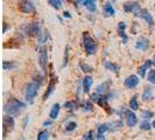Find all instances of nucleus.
<instances>
[{
  "mask_svg": "<svg viewBox=\"0 0 155 140\" xmlns=\"http://www.w3.org/2000/svg\"><path fill=\"white\" fill-rule=\"evenodd\" d=\"M26 106H27L26 103L19 101V99H16V98H12V99H9V101L6 103L4 110H5V112L7 113L8 116L15 118V117H19L21 115V112L26 109Z\"/></svg>",
  "mask_w": 155,
  "mask_h": 140,
  "instance_id": "1",
  "label": "nucleus"
},
{
  "mask_svg": "<svg viewBox=\"0 0 155 140\" xmlns=\"http://www.w3.org/2000/svg\"><path fill=\"white\" fill-rule=\"evenodd\" d=\"M82 45L85 49L87 55H94L98 50V43L93 39L92 36L89 34V32H84L82 36Z\"/></svg>",
  "mask_w": 155,
  "mask_h": 140,
  "instance_id": "2",
  "label": "nucleus"
},
{
  "mask_svg": "<svg viewBox=\"0 0 155 140\" xmlns=\"http://www.w3.org/2000/svg\"><path fill=\"white\" fill-rule=\"evenodd\" d=\"M39 83L36 82H31L28 85L26 86V91H25V96H26V99L28 103H33L34 98L38 96V92H39Z\"/></svg>",
  "mask_w": 155,
  "mask_h": 140,
  "instance_id": "3",
  "label": "nucleus"
},
{
  "mask_svg": "<svg viewBox=\"0 0 155 140\" xmlns=\"http://www.w3.org/2000/svg\"><path fill=\"white\" fill-rule=\"evenodd\" d=\"M124 11L126 13H133L137 16H139L140 12H141V6L138 1H127L124 4Z\"/></svg>",
  "mask_w": 155,
  "mask_h": 140,
  "instance_id": "4",
  "label": "nucleus"
},
{
  "mask_svg": "<svg viewBox=\"0 0 155 140\" xmlns=\"http://www.w3.org/2000/svg\"><path fill=\"white\" fill-rule=\"evenodd\" d=\"M18 8L20 12H22L25 14H31V13H35L36 12V8L35 5L31 2V1H19L18 2Z\"/></svg>",
  "mask_w": 155,
  "mask_h": 140,
  "instance_id": "5",
  "label": "nucleus"
},
{
  "mask_svg": "<svg viewBox=\"0 0 155 140\" xmlns=\"http://www.w3.org/2000/svg\"><path fill=\"white\" fill-rule=\"evenodd\" d=\"M13 128H14V119H13V117L6 115V116L4 117V120H2V133H4V137H6L8 132H12Z\"/></svg>",
  "mask_w": 155,
  "mask_h": 140,
  "instance_id": "6",
  "label": "nucleus"
},
{
  "mask_svg": "<svg viewBox=\"0 0 155 140\" xmlns=\"http://www.w3.org/2000/svg\"><path fill=\"white\" fill-rule=\"evenodd\" d=\"M25 28H26V33L31 36H40L41 35V26H40V22H38V21L29 23V25H26Z\"/></svg>",
  "mask_w": 155,
  "mask_h": 140,
  "instance_id": "7",
  "label": "nucleus"
},
{
  "mask_svg": "<svg viewBox=\"0 0 155 140\" xmlns=\"http://www.w3.org/2000/svg\"><path fill=\"white\" fill-rule=\"evenodd\" d=\"M149 47H150V41H149V39L145 38V36H141L135 42V49H138L140 52H146V50L149 49Z\"/></svg>",
  "mask_w": 155,
  "mask_h": 140,
  "instance_id": "8",
  "label": "nucleus"
},
{
  "mask_svg": "<svg viewBox=\"0 0 155 140\" xmlns=\"http://www.w3.org/2000/svg\"><path fill=\"white\" fill-rule=\"evenodd\" d=\"M125 118H126V124L130 127H133L138 124V118L135 116V113L131 110H125L124 111Z\"/></svg>",
  "mask_w": 155,
  "mask_h": 140,
  "instance_id": "9",
  "label": "nucleus"
},
{
  "mask_svg": "<svg viewBox=\"0 0 155 140\" xmlns=\"http://www.w3.org/2000/svg\"><path fill=\"white\" fill-rule=\"evenodd\" d=\"M47 61H48V50H47L46 47H42L40 49L39 63H40V67L42 68V70L45 72H46V69H47Z\"/></svg>",
  "mask_w": 155,
  "mask_h": 140,
  "instance_id": "10",
  "label": "nucleus"
},
{
  "mask_svg": "<svg viewBox=\"0 0 155 140\" xmlns=\"http://www.w3.org/2000/svg\"><path fill=\"white\" fill-rule=\"evenodd\" d=\"M139 16L141 18V19H143V20H145V21L150 26V28H152V27H154V18H153L152 13H150L148 9L142 8V9H141V12H140Z\"/></svg>",
  "mask_w": 155,
  "mask_h": 140,
  "instance_id": "11",
  "label": "nucleus"
},
{
  "mask_svg": "<svg viewBox=\"0 0 155 140\" xmlns=\"http://www.w3.org/2000/svg\"><path fill=\"white\" fill-rule=\"evenodd\" d=\"M139 77L137 76V75H131V76H128V77L125 79L124 84L125 86L127 88V89H133V88H135V86H138L139 84Z\"/></svg>",
  "mask_w": 155,
  "mask_h": 140,
  "instance_id": "12",
  "label": "nucleus"
},
{
  "mask_svg": "<svg viewBox=\"0 0 155 140\" xmlns=\"http://www.w3.org/2000/svg\"><path fill=\"white\" fill-rule=\"evenodd\" d=\"M125 29H126V23L119 22V25H118V33H119V35L121 38V42L124 45H126L127 41H128V35L125 33Z\"/></svg>",
  "mask_w": 155,
  "mask_h": 140,
  "instance_id": "13",
  "label": "nucleus"
},
{
  "mask_svg": "<svg viewBox=\"0 0 155 140\" xmlns=\"http://www.w3.org/2000/svg\"><path fill=\"white\" fill-rule=\"evenodd\" d=\"M83 83V92L84 93H89L90 92V89H91V85L93 83V79L91 76H85L82 81Z\"/></svg>",
  "mask_w": 155,
  "mask_h": 140,
  "instance_id": "14",
  "label": "nucleus"
},
{
  "mask_svg": "<svg viewBox=\"0 0 155 140\" xmlns=\"http://www.w3.org/2000/svg\"><path fill=\"white\" fill-rule=\"evenodd\" d=\"M81 4L91 13L96 12V9H97V2L93 0H84V1H81Z\"/></svg>",
  "mask_w": 155,
  "mask_h": 140,
  "instance_id": "15",
  "label": "nucleus"
},
{
  "mask_svg": "<svg viewBox=\"0 0 155 140\" xmlns=\"http://www.w3.org/2000/svg\"><path fill=\"white\" fill-rule=\"evenodd\" d=\"M153 65V63H152V60H147L146 62L143 63L141 67H140L139 69H138V74L140 75V77H145L146 76V71H147L150 67Z\"/></svg>",
  "mask_w": 155,
  "mask_h": 140,
  "instance_id": "16",
  "label": "nucleus"
},
{
  "mask_svg": "<svg viewBox=\"0 0 155 140\" xmlns=\"http://www.w3.org/2000/svg\"><path fill=\"white\" fill-rule=\"evenodd\" d=\"M55 82H56V78H55L54 76H51V78H50V83H49L48 89H47L46 93H45V96H43V101H47L48 97L53 93V91H54V89H55Z\"/></svg>",
  "mask_w": 155,
  "mask_h": 140,
  "instance_id": "17",
  "label": "nucleus"
},
{
  "mask_svg": "<svg viewBox=\"0 0 155 140\" xmlns=\"http://www.w3.org/2000/svg\"><path fill=\"white\" fill-rule=\"evenodd\" d=\"M104 67H105L106 70H109L111 72H114V74H118L119 70H120V67H119L118 64L111 62V61H106V62L104 63Z\"/></svg>",
  "mask_w": 155,
  "mask_h": 140,
  "instance_id": "18",
  "label": "nucleus"
},
{
  "mask_svg": "<svg viewBox=\"0 0 155 140\" xmlns=\"http://www.w3.org/2000/svg\"><path fill=\"white\" fill-rule=\"evenodd\" d=\"M111 84V82L109 81H106V82H104V83H101V85L97 86V89H96V92L98 93V95H106L107 92V89H110L109 85Z\"/></svg>",
  "mask_w": 155,
  "mask_h": 140,
  "instance_id": "19",
  "label": "nucleus"
},
{
  "mask_svg": "<svg viewBox=\"0 0 155 140\" xmlns=\"http://www.w3.org/2000/svg\"><path fill=\"white\" fill-rule=\"evenodd\" d=\"M103 11H104V14L106 16H114V14H116V11H114L111 2H106L103 7Z\"/></svg>",
  "mask_w": 155,
  "mask_h": 140,
  "instance_id": "20",
  "label": "nucleus"
},
{
  "mask_svg": "<svg viewBox=\"0 0 155 140\" xmlns=\"http://www.w3.org/2000/svg\"><path fill=\"white\" fill-rule=\"evenodd\" d=\"M60 110H61V106H60V104H54V106L51 108V110H50V112H49V117H50V119L51 120H55L57 117H58V115H60Z\"/></svg>",
  "mask_w": 155,
  "mask_h": 140,
  "instance_id": "21",
  "label": "nucleus"
},
{
  "mask_svg": "<svg viewBox=\"0 0 155 140\" xmlns=\"http://www.w3.org/2000/svg\"><path fill=\"white\" fill-rule=\"evenodd\" d=\"M152 98H153V88H150V86L145 88L143 93H142V101L148 102V101H150Z\"/></svg>",
  "mask_w": 155,
  "mask_h": 140,
  "instance_id": "22",
  "label": "nucleus"
},
{
  "mask_svg": "<svg viewBox=\"0 0 155 140\" xmlns=\"http://www.w3.org/2000/svg\"><path fill=\"white\" fill-rule=\"evenodd\" d=\"M123 122L121 120H116V122H112L111 124H109L110 126V131H118V130H121L123 128Z\"/></svg>",
  "mask_w": 155,
  "mask_h": 140,
  "instance_id": "23",
  "label": "nucleus"
},
{
  "mask_svg": "<svg viewBox=\"0 0 155 140\" xmlns=\"http://www.w3.org/2000/svg\"><path fill=\"white\" fill-rule=\"evenodd\" d=\"M130 108L132 111H137V110L139 109V103H138V96L137 95H134L132 98H131V101H130Z\"/></svg>",
  "mask_w": 155,
  "mask_h": 140,
  "instance_id": "24",
  "label": "nucleus"
},
{
  "mask_svg": "<svg viewBox=\"0 0 155 140\" xmlns=\"http://www.w3.org/2000/svg\"><path fill=\"white\" fill-rule=\"evenodd\" d=\"M48 4L51 5V7L55 8V9H60V8L62 7L63 2L61 1V0H49Z\"/></svg>",
  "mask_w": 155,
  "mask_h": 140,
  "instance_id": "25",
  "label": "nucleus"
},
{
  "mask_svg": "<svg viewBox=\"0 0 155 140\" xmlns=\"http://www.w3.org/2000/svg\"><path fill=\"white\" fill-rule=\"evenodd\" d=\"M38 140H49V132L47 130L40 131L38 134Z\"/></svg>",
  "mask_w": 155,
  "mask_h": 140,
  "instance_id": "26",
  "label": "nucleus"
},
{
  "mask_svg": "<svg viewBox=\"0 0 155 140\" xmlns=\"http://www.w3.org/2000/svg\"><path fill=\"white\" fill-rule=\"evenodd\" d=\"M150 127H152V124H149L148 120H143L140 123V130H142V131H149Z\"/></svg>",
  "mask_w": 155,
  "mask_h": 140,
  "instance_id": "27",
  "label": "nucleus"
},
{
  "mask_svg": "<svg viewBox=\"0 0 155 140\" xmlns=\"http://www.w3.org/2000/svg\"><path fill=\"white\" fill-rule=\"evenodd\" d=\"M49 39V33L48 32H45L42 35H40L39 36V43H40V46L41 45H43L45 42H47V40ZM41 48V47H39V49Z\"/></svg>",
  "mask_w": 155,
  "mask_h": 140,
  "instance_id": "28",
  "label": "nucleus"
},
{
  "mask_svg": "<svg viewBox=\"0 0 155 140\" xmlns=\"http://www.w3.org/2000/svg\"><path fill=\"white\" fill-rule=\"evenodd\" d=\"M83 110L84 112H90V111H93V104L92 101H86L83 105Z\"/></svg>",
  "mask_w": 155,
  "mask_h": 140,
  "instance_id": "29",
  "label": "nucleus"
},
{
  "mask_svg": "<svg viewBox=\"0 0 155 140\" xmlns=\"http://www.w3.org/2000/svg\"><path fill=\"white\" fill-rule=\"evenodd\" d=\"M106 131H110L109 124H101L98 126V134H105Z\"/></svg>",
  "mask_w": 155,
  "mask_h": 140,
  "instance_id": "30",
  "label": "nucleus"
},
{
  "mask_svg": "<svg viewBox=\"0 0 155 140\" xmlns=\"http://www.w3.org/2000/svg\"><path fill=\"white\" fill-rule=\"evenodd\" d=\"M76 128H77V124L75 122H69V123H67V125H65V131L67 132H71V131H74Z\"/></svg>",
  "mask_w": 155,
  "mask_h": 140,
  "instance_id": "31",
  "label": "nucleus"
},
{
  "mask_svg": "<svg viewBox=\"0 0 155 140\" xmlns=\"http://www.w3.org/2000/svg\"><path fill=\"white\" fill-rule=\"evenodd\" d=\"M141 117H142L145 120H147V119H150L152 117H154V112H153V111H149V110L142 111V113H141Z\"/></svg>",
  "mask_w": 155,
  "mask_h": 140,
  "instance_id": "32",
  "label": "nucleus"
},
{
  "mask_svg": "<svg viewBox=\"0 0 155 140\" xmlns=\"http://www.w3.org/2000/svg\"><path fill=\"white\" fill-rule=\"evenodd\" d=\"M82 140H94V132H93L92 130H90V131H87V132L83 135V138Z\"/></svg>",
  "mask_w": 155,
  "mask_h": 140,
  "instance_id": "33",
  "label": "nucleus"
},
{
  "mask_svg": "<svg viewBox=\"0 0 155 140\" xmlns=\"http://www.w3.org/2000/svg\"><path fill=\"white\" fill-rule=\"evenodd\" d=\"M79 65H81V68H82V70L84 71V72H91V71H93V68L91 67V65H89V64H86L85 62H81L79 63Z\"/></svg>",
  "mask_w": 155,
  "mask_h": 140,
  "instance_id": "34",
  "label": "nucleus"
},
{
  "mask_svg": "<svg viewBox=\"0 0 155 140\" xmlns=\"http://www.w3.org/2000/svg\"><path fill=\"white\" fill-rule=\"evenodd\" d=\"M2 65H4V69L5 70H13L16 67V64L14 62H7V61H5Z\"/></svg>",
  "mask_w": 155,
  "mask_h": 140,
  "instance_id": "35",
  "label": "nucleus"
},
{
  "mask_svg": "<svg viewBox=\"0 0 155 140\" xmlns=\"http://www.w3.org/2000/svg\"><path fill=\"white\" fill-rule=\"evenodd\" d=\"M76 106H77V105H76V103H75V102H65V103H64V108H67V109L69 110V111H71V110H75L76 109Z\"/></svg>",
  "mask_w": 155,
  "mask_h": 140,
  "instance_id": "36",
  "label": "nucleus"
},
{
  "mask_svg": "<svg viewBox=\"0 0 155 140\" xmlns=\"http://www.w3.org/2000/svg\"><path fill=\"white\" fill-rule=\"evenodd\" d=\"M148 81H149V83L155 84V69L150 70V71L148 72Z\"/></svg>",
  "mask_w": 155,
  "mask_h": 140,
  "instance_id": "37",
  "label": "nucleus"
},
{
  "mask_svg": "<svg viewBox=\"0 0 155 140\" xmlns=\"http://www.w3.org/2000/svg\"><path fill=\"white\" fill-rule=\"evenodd\" d=\"M68 48H67V50H65V55H64V62H63V64H62V67L64 68L67 64H68Z\"/></svg>",
  "mask_w": 155,
  "mask_h": 140,
  "instance_id": "38",
  "label": "nucleus"
},
{
  "mask_svg": "<svg viewBox=\"0 0 155 140\" xmlns=\"http://www.w3.org/2000/svg\"><path fill=\"white\" fill-rule=\"evenodd\" d=\"M97 140H105V135L104 134H97Z\"/></svg>",
  "mask_w": 155,
  "mask_h": 140,
  "instance_id": "39",
  "label": "nucleus"
},
{
  "mask_svg": "<svg viewBox=\"0 0 155 140\" xmlns=\"http://www.w3.org/2000/svg\"><path fill=\"white\" fill-rule=\"evenodd\" d=\"M53 124V120H46V122H45V123H43V126H49V125H51Z\"/></svg>",
  "mask_w": 155,
  "mask_h": 140,
  "instance_id": "40",
  "label": "nucleus"
},
{
  "mask_svg": "<svg viewBox=\"0 0 155 140\" xmlns=\"http://www.w3.org/2000/svg\"><path fill=\"white\" fill-rule=\"evenodd\" d=\"M63 16H64V18H71V14H70L69 12H64V13H63Z\"/></svg>",
  "mask_w": 155,
  "mask_h": 140,
  "instance_id": "41",
  "label": "nucleus"
},
{
  "mask_svg": "<svg viewBox=\"0 0 155 140\" xmlns=\"http://www.w3.org/2000/svg\"><path fill=\"white\" fill-rule=\"evenodd\" d=\"M6 31H7V23L6 22H4V33H6Z\"/></svg>",
  "mask_w": 155,
  "mask_h": 140,
  "instance_id": "42",
  "label": "nucleus"
},
{
  "mask_svg": "<svg viewBox=\"0 0 155 140\" xmlns=\"http://www.w3.org/2000/svg\"><path fill=\"white\" fill-rule=\"evenodd\" d=\"M152 63H153V65H155V54L153 56V58H152Z\"/></svg>",
  "mask_w": 155,
  "mask_h": 140,
  "instance_id": "43",
  "label": "nucleus"
},
{
  "mask_svg": "<svg viewBox=\"0 0 155 140\" xmlns=\"http://www.w3.org/2000/svg\"><path fill=\"white\" fill-rule=\"evenodd\" d=\"M152 127H153V128H155V120L152 123Z\"/></svg>",
  "mask_w": 155,
  "mask_h": 140,
  "instance_id": "44",
  "label": "nucleus"
},
{
  "mask_svg": "<svg viewBox=\"0 0 155 140\" xmlns=\"http://www.w3.org/2000/svg\"><path fill=\"white\" fill-rule=\"evenodd\" d=\"M19 140H25V138H23V137H21V138H20Z\"/></svg>",
  "mask_w": 155,
  "mask_h": 140,
  "instance_id": "45",
  "label": "nucleus"
}]
</instances>
